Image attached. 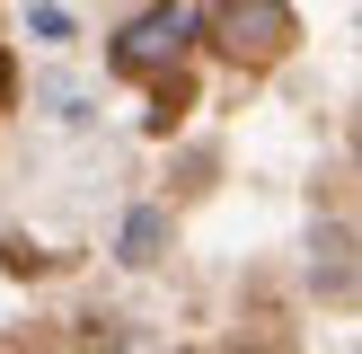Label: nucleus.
<instances>
[{"label": "nucleus", "mask_w": 362, "mask_h": 354, "mask_svg": "<svg viewBox=\"0 0 362 354\" xmlns=\"http://www.w3.org/2000/svg\"><path fill=\"white\" fill-rule=\"evenodd\" d=\"M27 27H35V45H71V9H53V0L27 18Z\"/></svg>", "instance_id": "4"}, {"label": "nucleus", "mask_w": 362, "mask_h": 354, "mask_svg": "<svg viewBox=\"0 0 362 354\" xmlns=\"http://www.w3.org/2000/svg\"><path fill=\"white\" fill-rule=\"evenodd\" d=\"M194 27H204V9H194V0H159L133 35H115V71H159V62H177Z\"/></svg>", "instance_id": "1"}, {"label": "nucleus", "mask_w": 362, "mask_h": 354, "mask_svg": "<svg viewBox=\"0 0 362 354\" xmlns=\"http://www.w3.org/2000/svg\"><path fill=\"white\" fill-rule=\"evenodd\" d=\"M159 239H168V212H159V204H141L133 222H124V257H133V266H151V257H159Z\"/></svg>", "instance_id": "3"}, {"label": "nucleus", "mask_w": 362, "mask_h": 354, "mask_svg": "<svg viewBox=\"0 0 362 354\" xmlns=\"http://www.w3.org/2000/svg\"><path fill=\"white\" fill-rule=\"evenodd\" d=\"M212 27H221V45L239 53V62H265V53L292 45V9H283V0H221Z\"/></svg>", "instance_id": "2"}]
</instances>
